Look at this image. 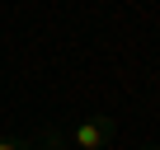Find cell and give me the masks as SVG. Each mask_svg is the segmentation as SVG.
<instances>
[{"instance_id": "7a4b0ae2", "label": "cell", "mask_w": 160, "mask_h": 150, "mask_svg": "<svg viewBox=\"0 0 160 150\" xmlns=\"http://www.w3.org/2000/svg\"><path fill=\"white\" fill-rule=\"evenodd\" d=\"M0 150H33L28 136H0Z\"/></svg>"}, {"instance_id": "6da1fadb", "label": "cell", "mask_w": 160, "mask_h": 150, "mask_svg": "<svg viewBox=\"0 0 160 150\" xmlns=\"http://www.w3.org/2000/svg\"><path fill=\"white\" fill-rule=\"evenodd\" d=\"M113 117H80L75 127H71V141H75V150H104L108 141H113Z\"/></svg>"}]
</instances>
